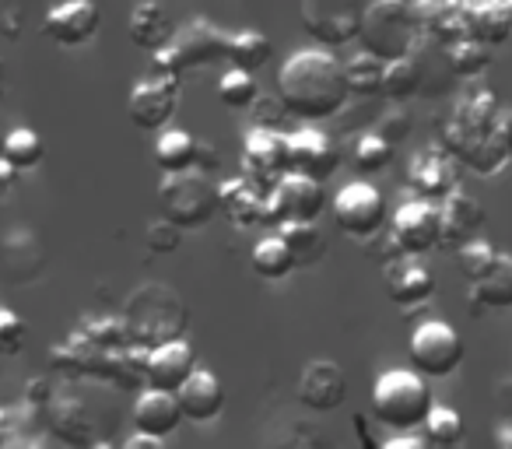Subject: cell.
Returning <instances> with one entry per match:
<instances>
[{"label":"cell","instance_id":"obj_1","mask_svg":"<svg viewBox=\"0 0 512 449\" xmlns=\"http://www.w3.org/2000/svg\"><path fill=\"white\" fill-rule=\"evenodd\" d=\"M278 95L285 99L288 113L299 120H330L348 106L351 92L344 81V64L327 50H299L281 64Z\"/></svg>","mask_w":512,"mask_h":449},{"label":"cell","instance_id":"obj_2","mask_svg":"<svg viewBox=\"0 0 512 449\" xmlns=\"http://www.w3.org/2000/svg\"><path fill=\"white\" fill-rule=\"evenodd\" d=\"M369 407L379 425L390 432H414L432 411V393L428 379L414 369H390L372 383Z\"/></svg>","mask_w":512,"mask_h":449},{"label":"cell","instance_id":"obj_3","mask_svg":"<svg viewBox=\"0 0 512 449\" xmlns=\"http://www.w3.org/2000/svg\"><path fill=\"white\" fill-rule=\"evenodd\" d=\"M158 211L183 232L204 229L218 214V183L211 179V172H200L197 165L165 172V179L158 183Z\"/></svg>","mask_w":512,"mask_h":449},{"label":"cell","instance_id":"obj_4","mask_svg":"<svg viewBox=\"0 0 512 449\" xmlns=\"http://www.w3.org/2000/svg\"><path fill=\"white\" fill-rule=\"evenodd\" d=\"M418 32L421 22L411 11V4H404V0H369L358 39H362V50L376 53L379 60H397L414 53Z\"/></svg>","mask_w":512,"mask_h":449},{"label":"cell","instance_id":"obj_5","mask_svg":"<svg viewBox=\"0 0 512 449\" xmlns=\"http://www.w3.org/2000/svg\"><path fill=\"white\" fill-rule=\"evenodd\" d=\"M228 36L207 18H186L183 25H176L172 39L162 46L155 57V71L172 74V78H183L186 71H197V67H211L218 60H225Z\"/></svg>","mask_w":512,"mask_h":449},{"label":"cell","instance_id":"obj_6","mask_svg":"<svg viewBox=\"0 0 512 449\" xmlns=\"http://www.w3.org/2000/svg\"><path fill=\"white\" fill-rule=\"evenodd\" d=\"M151 302L155 306H144V299L137 292L127 302V334L141 348H155L162 341H172L186 327V306L172 288L151 285Z\"/></svg>","mask_w":512,"mask_h":449},{"label":"cell","instance_id":"obj_7","mask_svg":"<svg viewBox=\"0 0 512 449\" xmlns=\"http://www.w3.org/2000/svg\"><path fill=\"white\" fill-rule=\"evenodd\" d=\"M463 337L446 320H425L414 327L411 341H407V358L411 369L421 372L425 379H446L463 365Z\"/></svg>","mask_w":512,"mask_h":449},{"label":"cell","instance_id":"obj_8","mask_svg":"<svg viewBox=\"0 0 512 449\" xmlns=\"http://www.w3.org/2000/svg\"><path fill=\"white\" fill-rule=\"evenodd\" d=\"M362 15L365 0H302L299 4L306 36L327 50H341V46L355 43L358 29H362Z\"/></svg>","mask_w":512,"mask_h":449},{"label":"cell","instance_id":"obj_9","mask_svg":"<svg viewBox=\"0 0 512 449\" xmlns=\"http://www.w3.org/2000/svg\"><path fill=\"white\" fill-rule=\"evenodd\" d=\"M330 211H334L337 229L351 239H362V243L376 239L386 225V197L372 183H362V179L341 186Z\"/></svg>","mask_w":512,"mask_h":449},{"label":"cell","instance_id":"obj_10","mask_svg":"<svg viewBox=\"0 0 512 449\" xmlns=\"http://www.w3.org/2000/svg\"><path fill=\"white\" fill-rule=\"evenodd\" d=\"M323 207H327L323 183L313 176H302V172H285L267 190V218H271V225H281V221H320Z\"/></svg>","mask_w":512,"mask_h":449},{"label":"cell","instance_id":"obj_11","mask_svg":"<svg viewBox=\"0 0 512 449\" xmlns=\"http://www.w3.org/2000/svg\"><path fill=\"white\" fill-rule=\"evenodd\" d=\"M176 109H179V78L162 74V71L141 78L127 95L130 123H134L137 130H148V134L151 130L169 127Z\"/></svg>","mask_w":512,"mask_h":449},{"label":"cell","instance_id":"obj_12","mask_svg":"<svg viewBox=\"0 0 512 449\" xmlns=\"http://www.w3.org/2000/svg\"><path fill=\"white\" fill-rule=\"evenodd\" d=\"M390 239L407 257H425L442 243L439 207L432 200H404L390 218Z\"/></svg>","mask_w":512,"mask_h":449},{"label":"cell","instance_id":"obj_13","mask_svg":"<svg viewBox=\"0 0 512 449\" xmlns=\"http://www.w3.org/2000/svg\"><path fill=\"white\" fill-rule=\"evenodd\" d=\"M288 141V172H302V176H313L320 183H327L344 162V148L337 144L334 134H323V130L302 127L295 134H285Z\"/></svg>","mask_w":512,"mask_h":449},{"label":"cell","instance_id":"obj_14","mask_svg":"<svg viewBox=\"0 0 512 449\" xmlns=\"http://www.w3.org/2000/svg\"><path fill=\"white\" fill-rule=\"evenodd\" d=\"M288 172V141L281 130L253 127L242 144V176L271 190L281 176Z\"/></svg>","mask_w":512,"mask_h":449},{"label":"cell","instance_id":"obj_15","mask_svg":"<svg viewBox=\"0 0 512 449\" xmlns=\"http://www.w3.org/2000/svg\"><path fill=\"white\" fill-rule=\"evenodd\" d=\"M295 397H299L302 407L316 414L337 411V407L348 400V376L337 362L330 358H313V362L302 369L299 386H295Z\"/></svg>","mask_w":512,"mask_h":449},{"label":"cell","instance_id":"obj_16","mask_svg":"<svg viewBox=\"0 0 512 449\" xmlns=\"http://www.w3.org/2000/svg\"><path fill=\"white\" fill-rule=\"evenodd\" d=\"M484 221H488V211L484 204L467 190H449L439 204V225H442V250H460L470 239L481 236Z\"/></svg>","mask_w":512,"mask_h":449},{"label":"cell","instance_id":"obj_17","mask_svg":"<svg viewBox=\"0 0 512 449\" xmlns=\"http://www.w3.org/2000/svg\"><path fill=\"white\" fill-rule=\"evenodd\" d=\"M193 369H197V355H193V348L183 337L155 344V348H148V355H144V379H148V386H155V390L176 393L179 386L190 379Z\"/></svg>","mask_w":512,"mask_h":449},{"label":"cell","instance_id":"obj_18","mask_svg":"<svg viewBox=\"0 0 512 449\" xmlns=\"http://www.w3.org/2000/svg\"><path fill=\"white\" fill-rule=\"evenodd\" d=\"M99 25H102V15L92 0H64V4H57V8L43 18V32L53 43L67 46V50H71V46L92 43Z\"/></svg>","mask_w":512,"mask_h":449},{"label":"cell","instance_id":"obj_19","mask_svg":"<svg viewBox=\"0 0 512 449\" xmlns=\"http://www.w3.org/2000/svg\"><path fill=\"white\" fill-rule=\"evenodd\" d=\"M386 295H390L393 306L400 309H414V306H425L428 299L435 295V278L418 257H393L386 264Z\"/></svg>","mask_w":512,"mask_h":449},{"label":"cell","instance_id":"obj_20","mask_svg":"<svg viewBox=\"0 0 512 449\" xmlns=\"http://www.w3.org/2000/svg\"><path fill=\"white\" fill-rule=\"evenodd\" d=\"M218 211L228 221L253 229V225H271L267 218V190L260 183H253L249 176H235L218 183Z\"/></svg>","mask_w":512,"mask_h":449},{"label":"cell","instance_id":"obj_21","mask_svg":"<svg viewBox=\"0 0 512 449\" xmlns=\"http://www.w3.org/2000/svg\"><path fill=\"white\" fill-rule=\"evenodd\" d=\"M467 306L474 316L498 313V309H512V253H495L491 267L477 274L467 288Z\"/></svg>","mask_w":512,"mask_h":449},{"label":"cell","instance_id":"obj_22","mask_svg":"<svg viewBox=\"0 0 512 449\" xmlns=\"http://www.w3.org/2000/svg\"><path fill=\"white\" fill-rule=\"evenodd\" d=\"M176 400H179V411H183L186 421H214L221 411H225V386L214 372L207 369H193L190 379L176 390Z\"/></svg>","mask_w":512,"mask_h":449},{"label":"cell","instance_id":"obj_23","mask_svg":"<svg viewBox=\"0 0 512 449\" xmlns=\"http://www.w3.org/2000/svg\"><path fill=\"white\" fill-rule=\"evenodd\" d=\"M172 32H176V25H172V15L165 11L162 0H141V4H134V11L127 18V36L137 50L158 53L172 39Z\"/></svg>","mask_w":512,"mask_h":449},{"label":"cell","instance_id":"obj_24","mask_svg":"<svg viewBox=\"0 0 512 449\" xmlns=\"http://www.w3.org/2000/svg\"><path fill=\"white\" fill-rule=\"evenodd\" d=\"M179 421H186V418H183V411H179L176 393L148 386V390L137 397V404H134L137 432H151V435H158V439H169L179 428Z\"/></svg>","mask_w":512,"mask_h":449},{"label":"cell","instance_id":"obj_25","mask_svg":"<svg viewBox=\"0 0 512 449\" xmlns=\"http://www.w3.org/2000/svg\"><path fill=\"white\" fill-rule=\"evenodd\" d=\"M407 183L421 197H446L449 190L460 186V176H456L453 162L446 155H439V151H418L411 158V169H407Z\"/></svg>","mask_w":512,"mask_h":449},{"label":"cell","instance_id":"obj_26","mask_svg":"<svg viewBox=\"0 0 512 449\" xmlns=\"http://www.w3.org/2000/svg\"><path fill=\"white\" fill-rule=\"evenodd\" d=\"M463 32L470 39H481V43L495 46L505 43L512 32V8L505 0H481V4H470L463 11Z\"/></svg>","mask_w":512,"mask_h":449},{"label":"cell","instance_id":"obj_27","mask_svg":"<svg viewBox=\"0 0 512 449\" xmlns=\"http://www.w3.org/2000/svg\"><path fill=\"white\" fill-rule=\"evenodd\" d=\"M249 267H253L256 278L285 281L299 264H295V253H292V246L285 243V236L274 232V236H264L253 246V253H249Z\"/></svg>","mask_w":512,"mask_h":449},{"label":"cell","instance_id":"obj_28","mask_svg":"<svg viewBox=\"0 0 512 449\" xmlns=\"http://www.w3.org/2000/svg\"><path fill=\"white\" fill-rule=\"evenodd\" d=\"M271 39L264 36V32H256V29H242L235 32V36H228V46H225V60L232 67H242V71L256 74L260 67L271 64Z\"/></svg>","mask_w":512,"mask_h":449},{"label":"cell","instance_id":"obj_29","mask_svg":"<svg viewBox=\"0 0 512 449\" xmlns=\"http://www.w3.org/2000/svg\"><path fill=\"white\" fill-rule=\"evenodd\" d=\"M278 232L285 236V243L292 246L295 264L299 267H313L327 257V239H323L316 221H281Z\"/></svg>","mask_w":512,"mask_h":449},{"label":"cell","instance_id":"obj_30","mask_svg":"<svg viewBox=\"0 0 512 449\" xmlns=\"http://www.w3.org/2000/svg\"><path fill=\"white\" fill-rule=\"evenodd\" d=\"M193 158H197V137L190 130H179V127H162L155 141V165L162 172H179V169H190Z\"/></svg>","mask_w":512,"mask_h":449},{"label":"cell","instance_id":"obj_31","mask_svg":"<svg viewBox=\"0 0 512 449\" xmlns=\"http://www.w3.org/2000/svg\"><path fill=\"white\" fill-rule=\"evenodd\" d=\"M421 78H425V71H421V64L414 60V53L397 57V60H386L379 95H386V99H393V102H404L421 92Z\"/></svg>","mask_w":512,"mask_h":449},{"label":"cell","instance_id":"obj_32","mask_svg":"<svg viewBox=\"0 0 512 449\" xmlns=\"http://www.w3.org/2000/svg\"><path fill=\"white\" fill-rule=\"evenodd\" d=\"M383 71H386V60H379L376 53L362 50L344 64V81H348V92L351 95H362V99H372L379 95L383 88Z\"/></svg>","mask_w":512,"mask_h":449},{"label":"cell","instance_id":"obj_33","mask_svg":"<svg viewBox=\"0 0 512 449\" xmlns=\"http://www.w3.org/2000/svg\"><path fill=\"white\" fill-rule=\"evenodd\" d=\"M460 158H463V165H467V169L477 172V176H495V172H502L505 165L512 162L509 151L502 148V141H498L491 130L477 137V141H470L467 148L460 151Z\"/></svg>","mask_w":512,"mask_h":449},{"label":"cell","instance_id":"obj_34","mask_svg":"<svg viewBox=\"0 0 512 449\" xmlns=\"http://www.w3.org/2000/svg\"><path fill=\"white\" fill-rule=\"evenodd\" d=\"M43 155H46L43 137L29 127H15L8 137H4V144H0V158H8L18 172L36 169V165L43 162Z\"/></svg>","mask_w":512,"mask_h":449},{"label":"cell","instance_id":"obj_35","mask_svg":"<svg viewBox=\"0 0 512 449\" xmlns=\"http://www.w3.org/2000/svg\"><path fill=\"white\" fill-rule=\"evenodd\" d=\"M449 67H453L456 78H481L484 71L491 67V50L488 43H481V39H456L453 46H449Z\"/></svg>","mask_w":512,"mask_h":449},{"label":"cell","instance_id":"obj_36","mask_svg":"<svg viewBox=\"0 0 512 449\" xmlns=\"http://www.w3.org/2000/svg\"><path fill=\"white\" fill-rule=\"evenodd\" d=\"M393 155H397V148H393L379 130H369V134L358 137L355 148H351V165H355L358 172H365V176H372V172H383L386 165L393 162Z\"/></svg>","mask_w":512,"mask_h":449},{"label":"cell","instance_id":"obj_37","mask_svg":"<svg viewBox=\"0 0 512 449\" xmlns=\"http://www.w3.org/2000/svg\"><path fill=\"white\" fill-rule=\"evenodd\" d=\"M425 428V439L428 446H439V449H453L463 442V418L453 411V407H435L428 411V418L421 421Z\"/></svg>","mask_w":512,"mask_h":449},{"label":"cell","instance_id":"obj_38","mask_svg":"<svg viewBox=\"0 0 512 449\" xmlns=\"http://www.w3.org/2000/svg\"><path fill=\"white\" fill-rule=\"evenodd\" d=\"M260 95V85H256V74L242 71V67H228L225 74H221L218 81V99L225 102L228 109H249L253 106V99Z\"/></svg>","mask_w":512,"mask_h":449},{"label":"cell","instance_id":"obj_39","mask_svg":"<svg viewBox=\"0 0 512 449\" xmlns=\"http://www.w3.org/2000/svg\"><path fill=\"white\" fill-rule=\"evenodd\" d=\"M249 113H253L256 127H264V130H281L288 116H292V113H288V106H285V99H281V95H271V92L256 95L253 106H249Z\"/></svg>","mask_w":512,"mask_h":449},{"label":"cell","instance_id":"obj_40","mask_svg":"<svg viewBox=\"0 0 512 449\" xmlns=\"http://www.w3.org/2000/svg\"><path fill=\"white\" fill-rule=\"evenodd\" d=\"M144 239H148L151 253H158V257H169V253H176L179 246H183V229H179V225H172L169 218H158V221H151V225H148Z\"/></svg>","mask_w":512,"mask_h":449},{"label":"cell","instance_id":"obj_41","mask_svg":"<svg viewBox=\"0 0 512 449\" xmlns=\"http://www.w3.org/2000/svg\"><path fill=\"white\" fill-rule=\"evenodd\" d=\"M456 253H460V267H463V274H467V278L474 281L477 274L488 271L491 260H495V253H498V250L488 243V239L477 236V239H470L467 246H460V250H456Z\"/></svg>","mask_w":512,"mask_h":449},{"label":"cell","instance_id":"obj_42","mask_svg":"<svg viewBox=\"0 0 512 449\" xmlns=\"http://www.w3.org/2000/svg\"><path fill=\"white\" fill-rule=\"evenodd\" d=\"M25 334H29V327L22 316L15 309L0 306V355H18L25 348Z\"/></svg>","mask_w":512,"mask_h":449},{"label":"cell","instance_id":"obj_43","mask_svg":"<svg viewBox=\"0 0 512 449\" xmlns=\"http://www.w3.org/2000/svg\"><path fill=\"white\" fill-rule=\"evenodd\" d=\"M376 130L393 144V148H397V144L407 141V134H411V116H407V113H390V116H383V120H379Z\"/></svg>","mask_w":512,"mask_h":449},{"label":"cell","instance_id":"obj_44","mask_svg":"<svg viewBox=\"0 0 512 449\" xmlns=\"http://www.w3.org/2000/svg\"><path fill=\"white\" fill-rule=\"evenodd\" d=\"M491 134L502 141V148L509 151V158H512V109H498L495 120H491Z\"/></svg>","mask_w":512,"mask_h":449},{"label":"cell","instance_id":"obj_45","mask_svg":"<svg viewBox=\"0 0 512 449\" xmlns=\"http://www.w3.org/2000/svg\"><path fill=\"white\" fill-rule=\"evenodd\" d=\"M193 165H197L200 172H218V165H221V155H218V148L214 144H204V141H197V158H193Z\"/></svg>","mask_w":512,"mask_h":449},{"label":"cell","instance_id":"obj_46","mask_svg":"<svg viewBox=\"0 0 512 449\" xmlns=\"http://www.w3.org/2000/svg\"><path fill=\"white\" fill-rule=\"evenodd\" d=\"M425 446H428L425 435H411V432H397L386 442V449H425Z\"/></svg>","mask_w":512,"mask_h":449},{"label":"cell","instance_id":"obj_47","mask_svg":"<svg viewBox=\"0 0 512 449\" xmlns=\"http://www.w3.org/2000/svg\"><path fill=\"white\" fill-rule=\"evenodd\" d=\"M123 449H165V439H158V435H151V432H137L123 442Z\"/></svg>","mask_w":512,"mask_h":449},{"label":"cell","instance_id":"obj_48","mask_svg":"<svg viewBox=\"0 0 512 449\" xmlns=\"http://www.w3.org/2000/svg\"><path fill=\"white\" fill-rule=\"evenodd\" d=\"M15 179H18V169L8 162V158H0V190H4V186H11Z\"/></svg>","mask_w":512,"mask_h":449},{"label":"cell","instance_id":"obj_49","mask_svg":"<svg viewBox=\"0 0 512 449\" xmlns=\"http://www.w3.org/2000/svg\"><path fill=\"white\" fill-rule=\"evenodd\" d=\"M505 4H509V8H512V0H505Z\"/></svg>","mask_w":512,"mask_h":449},{"label":"cell","instance_id":"obj_50","mask_svg":"<svg viewBox=\"0 0 512 449\" xmlns=\"http://www.w3.org/2000/svg\"><path fill=\"white\" fill-rule=\"evenodd\" d=\"M0 144H4V137H0Z\"/></svg>","mask_w":512,"mask_h":449}]
</instances>
